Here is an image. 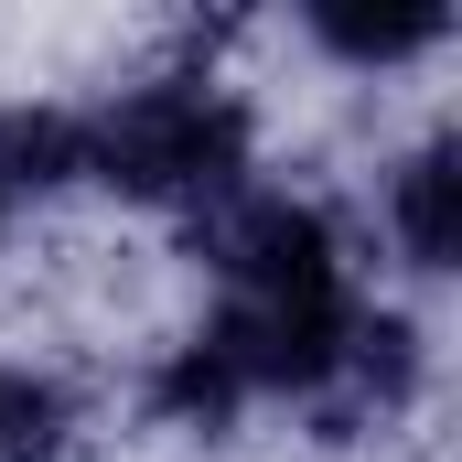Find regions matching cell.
I'll return each mask as SVG.
<instances>
[{"label": "cell", "instance_id": "277c9868", "mask_svg": "<svg viewBox=\"0 0 462 462\" xmlns=\"http://www.w3.org/2000/svg\"><path fill=\"white\" fill-rule=\"evenodd\" d=\"M312 32L345 54V65H398V54H420V43H441L452 32V11H312Z\"/></svg>", "mask_w": 462, "mask_h": 462}, {"label": "cell", "instance_id": "6da1fadb", "mask_svg": "<svg viewBox=\"0 0 462 462\" xmlns=\"http://www.w3.org/2000/svg\"><path fill=\"white\" fill-rule=\"evenodd\" d=\"M76 172H97L140 205H216L247 172V118L205 76H162V87H129L108 118L76 129Z\"/></svg>", "mask_w": 462, "mask_h": 462}, {"label": "cell", "instance_id": "8992f818", "mask_svg": "<svg viewBox=\"0 0 462 462\" xmlns=\"http://www.w3.org/2000/svg\"><path fill=\"white\" fill-rule=\"evenodd\" d=\"M65 430H76V409L43 376H11L0 365V462H65Z\"/></svg>", "mask_w": 462, "mask_h": 462}, {"label": "cell", "instance_id": "3957f363", "mask_svg": "<svg viewBox=\"0 0 462 462\" xmlns=\"http://www.w3.org/2000/svg\"><path fill=\"white\" fill-rule=\"evenodd\" d=\"M387 216H398V247H409L420 269H452L462 258V140H420V151H409Z\"/></svg>", "mask_w": 462, "mask_h": 462}, {"label": "cell", "instance_id": "5b68a950", "mask_svg": "<svg viewBox=\"0 0 462 462\" xmlns=\"http://www.w3.org/2000/svg\"><path fill=\"white\" fill-rule=\"evenodd\" d=\"M43 183H76V118H0V226Z\"/></svg>", "mask_w": 462, "mask_h": 462}, {"label": "cell", "instance_id": "7a4b0ae2", "mask_svg": "<svg viewBox=\"0 0 462 462\" xmlns=\"http://www.w3.org/2000/svg\"><path fill=\"white\" fill-rule=\"evenodd\" d=\"M194 247L226 269L236 301L345 291V269H334V226H323L312 205H291V194H216V205H205V226H194Z\"/></svg>", "mask_w": 462, "mask_h": 462}]
</instances>
